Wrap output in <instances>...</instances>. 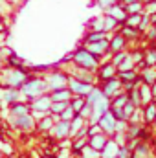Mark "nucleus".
Returning a JSON list of instances; mask_svg holds the SVG:
<instances>
[{"instance_id": "37998d69", "label": "nucleus", "mask_w": 156, "mask_h": 158, "mask_svg": "<svg viewBox=\"0 0 156 158\" xmlns=\"http://www.w3.org/2000/svg\"><path fill=\"white\" fill-rule=\"evenodd\" d=\"M130 55H132V59H134V63H136V66H138V64H142L143 59H145V50H143V48H136V50L130 52Z\"/></svg>"}, {"instance_id": "412c9836", "label": "nucleus", "mask_w": 156, "mask_h": 158, "mask_svg": "<svg viewBox=\"0 0 156 158\" xmlns=\"http://www.w3.org/2000/svg\"><path fill=\"white\" fill-rule=\"evenodd\" d=\"M117 151H119V143L116 140L109 138L107 145L99 151V158H117Z\"/></svg>"}, {"instance_id": "680f3d73", "label": "nucleus", "mask_w": 156, "mask_h": 158, "mask_svg": "<svg viewBox=\"0 0 156 158\" xmlns=\"http://www.w3.org/2000/svg\"><path fill=\"white\" fill-rule=\"evenodd\" d=\"M153 125H154V127H156V119H154V123H153Z\"/></svg>"}, {"instance_id": "09e8293b", "label": "nucleus", "mask_w": 156, "mask_h": 158, "mask_svg": "<svg viewBox=\"0 0 156 158\" xmlns=\"http://www.w3.org/2000/svg\"><path fill=\"white\" fill-rule=\"evenodd\" d=\"M99 132H103L99 123H86V136H96Z\"/></svg>"}, {"instance_id": "393cba45", "label": "nucleus", "mask_w": 156, "mask_h": 158, "mask_svg": "<svg viewBox=\"0 0 156 158\" xmlns=\"http://www.w3.org/2000/svg\"><path fill=\"white\" fill-rule=\"evenodd\" d=\"M72 98H74V94L68 90V86H66V88H59V90L50 92V99H51V101H68V103H70Z\"/></svg>"}, {"instance_id": "c85d7f7f", "label": "nucleus", "mask_w": 156, "mask_h": 158, "mask_svg": "<svg viewBox=\"0 0 156 158\" xmlns=\"http://www.w3.org/2000/svg\"><path fill=\"white\" fill-rule=\"evenodd\" d=\"M68 105H70L68 101H51V107H50V114L55 118V121H59V116L63 114V110H64Z\"/></svg>"}, {"instance_id": "a18cd8bd", "label": "nucleus", "mask_w": 156, "mask_h": 158, "mask_svg": "<svg viewBox=\"0 0 156 158\" xmlns=\"http://www.w3.org/2000/svg\"><path fill=\"white\" fill-rule=\"evenodd\" d=\"M149 26H151V17H149V13H143V19H142V22H140V26H138L140 35H143V33L149 30Z\"/></svg>"}, {"instance_id": "ddd939ff", "label": "nucleus", "mask_w": 156, "mask_h": 158, "mask_svg": "<svg viewBox=\"0 0 156 158\" xmlns=\"http://www.w3.org/2000/svg\"><path fill=\"white\" fill-rule=\"evenodd\" d=\"M117 76V68L110 63V61H101L99 68L96 70V77H97V83L101 81H107V79H112Z\"/></svg>"}, {"instance_id": "b1692460", "label": "nucleus", "mask_w": 156, "mask_h": 158, "mask_svg": "<svg viewBox=\"0 0 156 158\" xmlns=\"http://www.w3.org/2000/svg\"><path fill=\"white\" fill-rule=\"evenodd\" d=\"M140 79L145 85H154L156 83V66H145L140 70Z\"/></svg>"}, {"instance_id": "9b49d317", "label": "nucleus", "mask_w": 156, "mask_h": 158, "mask_svg": "<svg viewBox=\"0 0 156 158\" xmlns=\"http://www.w3.org/2000/svg\"><path fill=\"white\" fill-rule=\"evenodd\" d=\"M50 134H51V138H55L59 142L68 140L70 138V121H64V119L55 121L53 127H51V131H50Z\"/></svg>"}, {"instance_id": "bf43d9fd", "label": "nucleus", "mask_w": 156, "mask_h": 158, "mask_svg": "<svg viewBox=\"0 0 156 158\" xmlns=\"http://www.w3.org/2000/svg\"><path fill=\"white\" fill-rule=\"evenodd\" d=\"M142 2H143V4L147 6V4H153V2H156V0H142Z\"/></svg>"}, {"instance_id": "de8ad7c7", "label": "nucleus", "mask_w": 156, "mask_h": 158, "mask_svg": "<svg viewBox=\"0 0 156 158\" xmlns=\"http://www.w3.org/2000/svg\"><path fill=\"white\" fill-rule=\"evenodd\" d=\"M136 110H138V107H136L134 103H130V101H127V103L123 105V112H125V118H127V121L130 119V116H132Z\"/></svg>"}, {"instance_id": "dca6fc26", "label": "nucleus", "mask_w": 156, "mask_h": 158, "mask_svg": "<svg viewBox=\"0 0 156 158\" xmlns=\"http://www.w3.org/2000/svg\"><path fill=\"white\" fill-rule=\"evenodd\" d=\"M110 110V99L109 98H101L96 105H94V110H92V116L88 119V123H97L99 118L105 114V112H109Z\"/></svg>"}, {"instance_id": "7c9ffc66", "label": "nucleus", "mask_w": 156, "mask_h": 158, "mask_svg": "<svg viewBox=\"0 0 156 158\" xmlns=\"http://www.w3.org/2000/svg\"><path fill=\"white\" fill-rule=\"evenodd\" d=\"M109 37V33L105 31H88L84 37H83V44H88V42H97V40H103Z\"/></svg>"}, {"instance_id": "a211bd4d", "label": "nucleus", "mask_w": 156, "mask_h": 158, "mask_svg": "<svg viewBox=\"0 0 156 158\" xmlns=\"http://www.w3.org/2000/svg\"><path fill=\"white\" fill-rule=\"evenodd\" d=\"M142 119L143 125H153L156 119V101H151L142 107Z\"/></svg>"}, {"instance_id": "473e14b6", "label": "nucleus", "mask_w": 156, "mask_h": 158, "mask_svg": "<svg viewBox=\"0 0 156 158\" xmlns=\"http://www.w3.org/2000/svg\"><path fill=\"white\" fill-rule=\"evenodd\" d=\"M129 101V96H127V92H119L117 96H114L112 99H110V107H114V109H123V105Z\"/></svg>"}, {"instance_id": "a878e982", "label": "nucleus", "mask_w": 156, "mask_h": 158, "mask_svg": "<svg viewBox=\"0 0 156 158\" xmlns=\"http://www.w3.org/2000/svg\"><path fill=\"white\" fill-rule=\"evenodd\" d=\"M138 90H140V98H142V107L147 105V103H151V101H154V96H153V88H151V85L142 83V85L138 86Z\"/></svg>"}, {"instance_id": "ea45409f", "label": "nucleus", "mask_w": 156, "mask_h": 158, "mask_svg": "<svg viewBox=\"0 0 156 158\" xmlns=\"http://www.w3.org/2000/svg\"><path fill=\"white\" fill-rule=\"evenodd\" d=\"M142 19H143V13H134V15H129V17H127L125 24L130 26V28H138L140 22H142Z\"/></svg>"}, {"instance_id": "423d86ee", "label": "nucleus", "mask_w": 156, "mask_h": 158, "mask_svg": "<svg viewBox=\"0 0 156 158\" xmlns=\"http://www.w3.org/2000/svg\"><path fill=\"white\" fill-rule=\"evenodd\" d=\"M9 123L13 129L22 131V132H33L35 131V123L37 119L33 118V114H24V116H9Z\"/></svg>"}, {"instance_id": "4d7b16f0", "label": "nucleus", "mask_w": 156, "mask_h": 158, "mask_svg": "<svg viewBox=\"0 0 156 158\" xmlns=\"http://www.w3.org/2000/svg\"><path fill=\"white\" fill-rule=\"evenodd\" d=\"M6 64V61H4V50H0V68Z\"/></svg>"}, {"instance_id": "4be33fe9", "label": "nucleus", "mask_w": 156, "mask_h": 158, "mask_svg": "<svg viewBox=\"0 0 156 158\" xmlns=\"http://www.w3.org/2000/svg\"><path fill=\"white\" fill-rule=\"evenodd\" d=\"M107 142H109V136H107L105 132H99V134H96V136H88V145H90L92 149H96V151H101V149L107 145Z\"/></svg>"}, {"instance_id": "6e6552de", "label": "nucleus", "mask_w": 156, "mask_h": 158, "mask_svg": "<svg viewBox=\"0 0 156 158\" xmlns=\"http://www.w3.org/2000/svg\"><path fill=\"white\" fill-rule=\"evenodd\" d=\"M66 74L70 77H76L83 83H92V85H97V77H96V72H90L86 68H81V66H76L72 64L70 68H66Z\"/></svg>"}, {"instance_id": "8fccbe9b", "label": "nucleus", "mask_w": 156, "mask_h": 158, "mask_svg": "<svg viewBox=\"0 0 156 158\" xmlns=\"http://www.w3.org/2000/svg\"><path fill=\"white\" fill-rule=\"evenodd\" d=\"M76 116H77V114H76V112H74V109L68 105V107L63 110V114L59 116V119H64V121H72V119L76 118Z\"/></svg>"}, {"instance_id": "f704fd0d", "label": "nucleus", "mask_w": 156, "mask_h": 158, "mask_svg": "<svg viewBox=\"0 0 156 158\" xmlns=\"http://www.w3.org/2000/svg\"><path fill=\"white\" fill-rule=\"evenodd\" d=\"M101 98H105V96H103L101 88H99V86L96 85V86L92 88V92H90V94L86 96V103H90V105H96V103H97V101H99Z\"/></svg>"}, {"instance_id": "20e7f679", "label": "nucleus", "mask_w": 156, "mask_h": 158, "mask_svg": "<svg viewBox=\"0 0 156 158\" xmlns=\"http://www.w3.org/2000/svg\"><path fill=\"white\" fill-rule=\"evenodd\" d=\"M46 81V86H48V92H53V90H59V88H66L68 86V79L70 76L66 74V70H61V68H55V70H50L46 76H42Z\"/></svg>"}, {"instance_id": "cd10ccee", "label": "nucleus", "mask_w": 156, "mask_h": 158, "mask_svg": "<svg viewBox=\"0 0 156 158\" xmlns=\"http://www.w3.org/2000/svg\"><path fill=\"white\" fill-rule=\"evenodd\" d=\"M140 77V72L134 68V70H123V72H117V79L125 85V83H134V81H138Z\"/></svg>"}, {"instance_id": "7ed1b4c3", "label": "nucleus", "mask_w": 156, "mask_h": 158, "mask_svg": "<svg viewBox=\"0 0 156 158\" xmlns=\"http://www.w3.org/2000/svg\"><path fill=\"white\" fill-rule=\"evenodd\" d=\"M70 63L76 64V66H81V68H86L90 72H96L101 64V61L96 55H92L84 46H79L70 53Z\"/></svg>"}, {"instance_id": "c9c22d12", "label": "nucleus", "mask_w": 156, "mask_h": 158, "mask_svg": "<svg viewBox=\"0 0 156 158\" xmlns=\"http://www.w3.org/2000/svg\"><path fill=\"white\" fill-rule=\"evenodd\" d=\"M136 68V63H134V59H132V55H130V52L127 53V57L121 61V64L117 66V72H123V70H134Z\"/></svg>"}, {"instance_id": "e2e57ef3", "label": "nucleus", "mask_w": 156, "mask_h": 158, "mask_svg": "<svg viewBox=\"0 0 156 158\" xmlns=\"http://www.w3.org/2000/svg\"><path fill=\"white\" fill-rule=\"evenodd\" d=\"M2 2H4V0H0V4H2Z\"/></svg>"}, {"instance_id": "6e6d98bb", "label": "nucleus", "mask_w": 156, "mask_h": 158, "mask_svg": "<svg viewBox=\"0 0 156 158\" xmlns=\"http://www.w3.org/2000/svg\"><path fill=\"white\" fill-rule=\"evenodd\" d=\"M132 2H140V0H119V4L125 7V6H129V4H132Z\"/></svg>"}, {"instance_id": "f8f14e48", "label": "nucleus", "mask_w": 156, "mask_h": 158, "mask_svg": "<svg viewBox=\"0 0 156 158\" xmlns=\"http://www.w3.org/2000/svg\"><path fill=\"white\" fill-rule=\"evenodd\" d=\"M99 127H101V131L109 136V138H112L114 134H116V125H117V119L114 118V114L109 110V112H105L101 118H99Z\"/></svg>"}, {"instance_id": "2f4dec72", "label": "nucleus", "mask_w": 156, "mask_h": 158, "mask_svg": "<svg viewBox=\"0 0 156 158\" xmlns=\"http://www.w3.org/2000/svg\"><path fill=\"white\" fill-rule=\"evenodd\" d=\"M88 31H105V17H94L88 22Z\"/></svg>"}, {"instance_id": "f03ea898", "label": "nucleus", "mask_w": 156, "mask_h": 158, "mask_svg": "<svg viewBox=\"0 0 156 158\" xmlns=\"http://www.w3.org/2000/svg\"><path fill=\"white\" fill-rule=\"evenodd\" d=\"M30 77L26 70H22L20 66H2L0 68V81L2 86H11V88H20L26 79Z\"/></svg>"}, {"instance_id": "5701e85b", "label": "nucleus", "mask_w": 156, "mask_h": 158, "mask_svg": "<svg viewBox=\"0 0 156 158\" xmlns=\"http://www.w3.org/2000/svg\"><path fill=\"white\" fill-rule=\"evenodd\" d=\"M132 155L138 156V158H151V145H149V142L136 140V145L132 149Z\"/></svg>"}, {"instance_id": "864d4df0", "label": "nucleus", "mask_w": 156, "mask_h": 158, "mask_svg": "<svg viewBox=\"0 0 156 158\" xmlns=\"http://www.w3.org/2000/svg\"><path fill=\"white\" fill-rule=\"evenodd\" d=\"M72 156H74V155H72L70 149H61L59 155H55V158H72Z\"/></svg>"}, {"instance_id": "c03bdc74", "label": "nucleus", "mask_w": 156, "mask_h": 158, "mask_svg": "<svg viewBox=\"0 0 156 158\" xmlns=\"http://www.w3.org/2000/svg\"><path fill=\"white\" fill-rule=\"evenodd\" d=\"M127 53H129V50H123V52H117V53H112V55H110V63H112V64H114V66H119V64H121V61H123V59H125V57H127Z\"/></svg>"}, {"instance_id": "13d9d810", "label": "nucleus", "mask_w": 156, "mask_h": 158, "mask_svg": "<svg viewBox=\"0 0 156 158\" xmlns=\"http://www.w3.org/2000/svg\"><path fill=\"white\" fill-rule=\"evenodd\" d=\"M6 2H9V4H11V6H15V4H18V2H20V0H6Z\"/></svg>"}, {"instance_id": "052dcab7", "label": "nucleus", "mask_w": 156, "mask_h": 158, "mask_svg": "<svg viewBox=\"0 0 156 158\" xmlns=\"http://www.w3.org/2000/svg\"><path fill=\"white\" fill-rule=\"evenodd\" d=\"M153 50H154V52H156V40H154V42H153Z\"/></svg>"}, {"instance_id": "f257e3e1", "label": "nucleus", "mask_w": 156, "mask_h": 158, "mask_svg": "<svg viewBox=\"0 0 156 158\" xmlns=\"http://www.w3.org/2000/svg\"><path fill=\"white\" fill-rule=\"evenodd\" d=\"M20 90V96L24 101H31L35 98H39L42 94H48V86H46V81L40 76H30L26 79V83L18 88Z\"/></svg>"}, {"instance_id": "603ef678", "label": "nucleus", "mask_w": 156, "mask_h": 158, "mask_svg": "<svg viewBox=\"0 0 156 158\" xmlns=\"http://www.w3.org/2000/svg\"><path fill=\"white\" fill-rule=\"evenodd\" d=\"M92 110H94V105H90V103H84V107H83V110L79 112V116L83 119H90V116H92Z\"/></svg>"}, {"instance_id": "0eeeda50", "label": "nucleus", "mask_w": 156, "mask_h": 158, "mask_svg": "<svg viewBox=\"0 0 156 158\" xmlns=\"http://www.w3.org/2000/svg\"><path fill=\"white\" fill-rule=\"evenodd\" d=\"M97 86L101 88V92H103V96L105 98H109V99H112L114 96H117L119 92H123V83L116 77L112 79H107V81H101V83H97Z\"/></svg>"}, {"instance_id": "69168bd1", "label": "nucleus", "mask_w": 156, "mask_h": 158, "mask_svg": "<svg viewBox=\"0 0 156 158\" xmlns=\"http://www.w3.org/2000/svg\"><path fill=\"white\" fill-rule=\"evenodd\" d=\"M154 85H156V83H154Z\"/></svg>"}, {"instance_id": "39448f33", "label": "nucleus", "mask_w": 156, "mask_h": 158, "mask_svg": "<svg viewBox=\"0 0 156 158\" xmlns=\"http://www.w3.org/2000/svg\"><path fill=\"white\" fill-rule=\"evenodd\" d=\"M50 107H51V99H50V92L48 94H42L39 98L31 99L30 101V109H31V114L33 118L39 119L44 114H50Z\"/></svg>"}, {"instance_id": "4468645a", "label": "nucleus", "mask_w": 156, "mask_h": 158, "mask_svg": "<svg viewBox=\"0 0 156 158\" xmlns=\"http://www.w3.org/2000/svg\"><path fill=\"white\" fill-rule=\"evenodd\" d=\"M127 39L116 31V33H109V53L112 55V53H117V52H123V50H127Z\"/></svg>"}, {"instance_id": "aec40b11", "label": "nucleus", "mask_w": 156, "mask_h": 158, "mask_svg": "<svg viewBox=\"0 0 156 158\" xmlns=\"http://www.w3.org/2000/svg\"><path fill=\"white\" fill-rule=\"evenodd\" d=\"M53 123H55V118H53L51 114H44L42 118L37 119V123H35V131H39V132H42V134H50Z\"/></svg>"}, {"instance_id": "0e129e2a", "label": "nucleus", "mask_w": 156, "mask_h": 158, "mask_svg": "<svg viewBox=\"0 0 156 158\" xmlns=\"http://www.w3.org/2000/svg\"><path fill=\"white\" fill-rule=\"evenodd\" d=\"M0 35H2V33H0Z\"/></svg>"}, {"instance_id": "58836bf2", "label": "nucleus", "mask_w": 156, "mask_h": 158, "mask_svg": "<svg viewBox=\"0 0 156 158\" xmlns=\"http://www.w3.org/2000/svg\"><path fill=\"white\" fill-rule=\"evenodd\" d=\"M79 158H99V151H96V149H92L88 143L81 149V153H79Z\"/></svg>"}, {"instance_id": "72a5a7b5", "label": "nucleus", "mask_w": 156, "mask_h": 158, "mask_svg": "<svg viewBox=\"0 0 156 158\" xmlns=\"http://www.w3.org/2000/svg\"><path fill=\"white\" fill-rule=\"evenodd\" d=\"M125 11L127 15H134V13H145V4L140 0V2H132L129 6H125Z\"/></svg>"}, {"instance_id": "a19ab883", "label": "nucleus", "mask_w": 156, "mask_h": 158, "mask_svg": "<svg viewBox=\"0 0 156 158\" xmlns=\"http://www.w3.org/2000/svg\"><path fill=\"white\" fill-rule=\"evenodd\" d=\"M143 63H145V66H156V52L153 50V46L145 50V59H143Z\"/></svg>"}, {"instance_id": "c756f323", "label": "nucleus", "mask_w": 156, "mask_h": 158, "mask_svg": "<svg viewBox=\"0 0 156 158\" xmlns=\"http://www.w3.org/2000/svg\"><path fill=\"white\" fill-rule=\"evenodd\" d=\"M86 123H88V121H86V119H83V118H81V116L77 114L76 118L70 121V138H74V136L77 134L79 131H81V129L86 125Z\"/></svg>"}, {"instance_id": "bb28decb", "label": "nucleus", "mask_w": 156, "mask_h": 158, "mask_svg": "<svg viewBox=\"0 0 156 158\" xmlns=\"http://www.w3.org/2000/svg\"><path fill=\"white\" fill-rule=\"evenodd\" d=\"M125 39L127 42H130V40H136L140 37V31H138V28H130V26H127V24H123V26H119V30H117Z\"/></svg>"}, {"instance_id": "79ce46f5", "label": "nucleus", "mask_w": 156, "mask_h": 158, "mask_svg": "<svg viewBox=\"0 0 156 158\" xmlns=\"http://www.w3.org/2000/svg\"><path fill=\"white\" fill-rule=\"evenodd\" d=\"M127 96H129V101H130V103H134L138 109H142V98H140V90H138V88L127 92Z\"/></svg>"}, {"instance_id": "f3484780", "label": "nucleus", "mask_w": 156, "mask_h": 158, "mask_svg": "<svg viewBox=\"0 0 156 158\" xmlns=\"http://www.w3.org/2000/svg\"><path fill=\"white\" fill-rule=\"evenodd\" d=\"M103 13H105V15H109V17H112L114 20H117V24H119V26H123V24H125V20H127V17H129V15H127V11H125V7H123L119 2H117L116 6L109 7L107 11H103Z\"/></svg>"}, {"instance_id": "e433bc0d", "label": "nucleus", "mask_w": 156, "mask_h": 158, "mask_svg": "<svg viewBox=\"0 0 156 158\" xmlns=\"http://www.w3.org/2000/svg\"><path fill=\"white\" fill-rule=\"evenodd\" d=\"M84 103H86V98H81V96H74V98L70 99V107L74 109V112H76V114H79V112L83 110Z\"/></svg>"}, {"instance_id": "4c0bfd02", "label": "nucleus", "mask_w": 156, "mask_h": 158, "mask_svg": "<svg viewBox=\"0 0 156 158\" xmlns=\"http://www.w3.org/2000/svg\"><path fill=\"white\" fill-rule=\"evenodd\" d=\"M103 17H105V33H116V30L119 28L117 20H114L112 17H109L105 13H103Z\"/></svg>"}, {"instance_id": "6ab92c4d", "label": "nucleus", "mask_w": 156, "mask_h": 158, "mask_svg": "<svg viewBox=\"0 0 156 158\" xmlns=\"http://www.w3.org/2000/svg\"><path fill=\"white\" fill-rule=\"evenodd\" d=\"M7 109H9V116H24V114H30V112H31L30 101H24V99L15 101V103L9 105Z\"/></svg>"}, {"instance_id": "49530a36", "label": "nucleus", "mask_w": 156, "mask_h": 158, "mask_svg": "<svg viewBox=\"0 0 156 158\" xmlns=\"http://www.w3.org/2000/svg\"><path fill=\"white\" fill-rule=\"evenodd\" d=\"M119 0H94V4L99 7V9H103V11H107L109 7H112V6H116Z\"/></svg>"}, {"instance_id": "5fc2aeb1", "label": "nucleus", "mask_w": 156, "mask_h": 158, "mask_svg": "<svg viewBox=\"0 0 156 158\" xmlns=\"http://www.w3.org/2000/svg\"><path fill=\"white\" fill-rule=\"evenodd\" d=\"M145 13H149V15L156 13V2H153V4H147V6H145Z\"/></svg>"}, {"instance_id": "9d476101", "label": "nucleus", "mask_w": 156, "mask_h": 158, "mask_svg": "<svg viewBox=\"0 0 156 158\" xmlns=\"http://www.w3.org/2000/svg\"><path fill=\"white\" fill-rule=\"evenodd\" d=\"M84 46L92 55H96L99 61H103V57L109 55V37L103 40H97V42H88V44H81Z\"/></svg>"}, {"instance_id": "2eb2a0df", "label": "nucleus", "mask_w": 156, "mask_h": 158, "mask_svg": "<svg viewBox=\"0 0 156 158\" xmlns=\"http://www.w3.org/2000/svg\"><path fill=\"white\" fill-rule=\"evenodd\" d=\"M22 96H20V90L18 88H11V86H2L0 88V101L4 105H13L15 101H20Z\"/></svg>"}, {"instance_id": "3c124183", "label": "nucleus", "mask_w": 156, "mask_h": 158, "mask_svg": "<svg viewBox=\"0 0 156 158\" xmlns=\"http://www.w3.org/2000/svg\"><path fill=\"white\" fill-rule=\"evenodd\" d=\"M117 158H132V149L125 143V145H119V151H117Z\"/></svg>"}, {"instance_id": "1a4fd4ad", "label": "nucleus", "mask_w": 156, "mask_h": 158, "mask_svg": "<svg viewBox=\"0 0 156 158\" xmlns=\"http://www.w3.org/2000/svg\"><path fill=\"white\" fill-rule=\"evenodd\" d=\"M94 86H96V85H92V83H83V81H79V79H76V77L68 79V90H70L74 96L86 98V96L92 92Z\"/></svg>"}]
</instances>
